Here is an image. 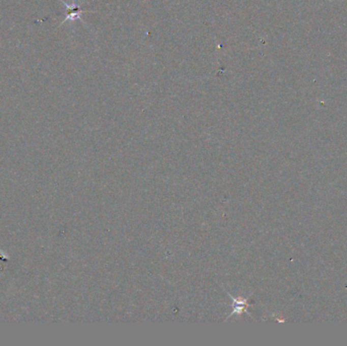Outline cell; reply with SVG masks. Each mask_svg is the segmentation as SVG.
<instances>
[{
    "label": "cell",
    "instance_id": "obj_1",
    "mask_svg": "<svg viewBox=\"0 0 347 346\" xmlns=\"http://www.w3.org/2000/svg\"><path fill=\"white\" fill-rule=\"evenodd\" d=\"M61 2L66 6L67 10H68V14L66 15V17L64 18V20L61 22V24L66 21V20H75V19H79L81 16V13H83V10H80L79 6L76 3H72L71 5L67 4L66 2H64L63 0H61Z\"/></svg>",
    "mask_w": 347,
    "mask_h": 346
}]
</instances>
